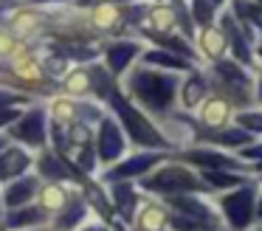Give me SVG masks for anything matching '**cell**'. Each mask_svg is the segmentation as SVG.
<instances>
[{
  "label": "cell",
  "mask_w": 262,
  "mask_h": 231,
  "mask_svg": "<svg viewBox=\"0 0 262 231\" xmlns=\"http://www.w3.org/2000/svg\"><path fill=\"white\" fill-rule=\"evenodd\" d=\"M130 93L141 101L147 110L164 113L169 110V104L175 101V90H178V76L172 73H158L149 68H136L127 79Z\"/></svg>",
  "instance_id": "1"
},
{
  "label": "cell",
  "mask_w": 262,
  "mask_h": 231,
  "mask_svg": "<svg viewBox=\"0 0 262 231\" xmlns=\"http://www.w3.org/2000/svg\"><path fill=\"white\" fill-rule=\"evenodd\" d=\"M110 101H113V110L119 113L121 124L127 127V133H130V138L136 141V144H141V146H166L164 135H161L158 130H155L152 124H149L147 118H144L141 113L130 104V101L121 99L119 90H113V93H110Z\"/></svg>",
  "instance_id": "2"
},
{
  "label": "cell",
  "mask_w": 262,
  "mask_h": 231,
  "mask_svg": "<svg viewBox=\"0 0 262 231\" xmlns=\"http://www.w3.org/2000/svg\"><path fill=\"white\" fill-rule=\"evenodd\" d=\"M254 192H256L254 183H245V186H237L231 195L220 197V208L234 231H245L251 225V220H254V214H256Z\"/></svg>",
  "instance_id": "3"
},
{
  "label": "cell",
  "mask_w": 262,
  "mask_h": 231,
  "mask_svg": "<svg viewBox=\"0 0 262 231\" xmlns=\"http://www.w3.org/2000/svg\"><path fill=\"white\" fill-rule=\"evenodd\" d=\"M144 189L161 192V195H183V192L200 189V180L183 166H164L161 172H155L152 178L144 180Z\"/></svg>",
  "instance_id": "4"
},
{
  "label": "cell",
  "mask_w": 262,
  "mask_h": 231,
  "mask_svg": "<svg viewBox=\"0 0 262 231\" xmlns=\"http://www.w3.org/2000/svg\"><path fill=\"white\" fill-rule=\"evenodd\" d=\"M124 133H121L119 121L113 116H102V124H99V135H96V152L102 163H113L116 158L124 155Z\"/></svg>",
  "instance_id": "5"
},
{
  "label": "cell",
  "mask_w": 262,
  "mask_h": 231,
  "mask_svg": "<svg viewBox=\"0 0 262 231\" xmlns=\"http://www.w3.org/2000/svg\"><path fill=\"white\" fill-rule=\"evenodd\" d=\"M12 135L20 144L42 146L46 144V110H42V107H34V110L23 113V116L12 124Z\"/></svg>",
  "instance_id": "6"
},
{
  "label": "cell",
  "mask_w": 262,
  "mask_h": 231,
  "mask_svg": "<svg viewBox=\"0 0 262 231\" xmlns=\"http://www.w3.org/2000/svg\"><path fill=\"white\" fill-rule=\"evenodd\" d=\"M161 161L158 152H138V155H130L124 161H119L113 169L107 172L110 180H124V178H136V175H144Z\"/></svg>",
  "instance_id": "7"
},
{
  "label": "cell",
  "mask_w": 262,
  "mask_h": 231,
  "mask_svg": "<svg viewBox=\"0 0 262 231\" xmlns=\"http://www.w3.org/2000/svg\"><path fill=\"white\" fill-rule=\"evenodd\" d=\"M31 155L23 150V146H6V150L0 152V180H17L29 172L31 166Z\"/></svg>",
  "instance_id": "8"
},
{
  "label": "cell",
  "mask_w": 262,
  "mask_h": 231,
  "mask_svg": "<svg viewBox=\"0 0 262 231\" xmlns=\"http://www.w3.org/2000/svg\"><path fill=\"white\" fill-rule=\"evenodd\" d=\"M40 192V178H17L12 180V183L6 186V195H3V203H6V208H20V206H29V200Z\"/></svg>",
  "instance_id": "9"
},
{
  "label": "cell",
  "mask_w": 262,
  "mask_h": 231,
  "mask_svg": "<svg viewBox=\"0 0 262 231\" xmlns=\"http://www.w3.org/2000/svg\"><path fill=\"white\" fill-rule=\"evenodd\" d=\"M169 206L175 208L178 214H183V217L200 220V223H209V225H214V223H217V217H214V212H211V208H209V203L198 200V197H186V195H172Z\"/></svg>",
  "instance_id": "10"
},
{
  "label": "cell",
  "mask_w": 262,
  "mask_h": 231,
  "mask_svg": "<svg viewBox=\"0 0 262 231\" xmlns=\"http://www.w3.org/2000/svg\"><path fill=\"white\" fill-rule=\"evenodd\" d=\"M138 51H141V45H138V43H113L107 48V54H104L110 73H116V76H119V73H124V68L138 56Z\"/></svg>",
  "instance_id": "11"
},
{
  "label": "cell",
  "mask_w": 262,
  "mask_h": 231,
  "mask_svg": "<svg viewBox=\"0 0 262 231\" xmlns=\"http://www.w3.org/2000/svg\"><path fill=\"white\" fill-rule=\"evenodd\" d=\"M6 225L9 228H34V225H42L48 220V212L42 206H20V208H9Z\"/></svg>",
  "instance_id": "12"
},
{
  "label": "cell",
  "mask_w": 262,
  "mask_h": 231,
  "mask_svg": "<svg viewBox=\"0 0 262 231\" xmlns=\"http://www.w3.org/2000/svg\"><path fill=\"white\" fill-rule=\"evenodd\" d=\"M110 192H113V203L121 212V217L133 220L136 206H138V195H136V189H133V183H127V180H113V183H110Z\"/></svg>",
  "instance_id": "13"
},
{
  "label": "cell",
  "mask_w": 262,
  "mask_h": 231,
  "mask_svg": "<svg viewBox=\"0 0 262 231\" xmlns=\"http://www.w3.org/2000/svg\"><path fill=\"white\" fill-rule=\"evenodd\" d=\"M37 169H40V175H42V178H48L51 183H62V180H68V178H74V175H76L71 166H65L62 158L51 155V152H42V158L37 161Z\"/></svg>",
  "instance_id": "14"
},
{
  "label": "cell",
  "mask_w": 262,
  "mask_h": 231,
  "mask_svg": "<svg viewBox=\"0 0 262 231\" xmlns=\"http://www.w3.org/2000/svg\"><path fill=\"white\" fill-rule=\"evenodd\" d=\"M228 39L226 34H223V28H214V26H206L203 31H200V48H203L206 56H211V59L220 62L223 51H226Z\"/></svg>",
  "instance_id": "15"
},
{
  "label": "cell",
  "mask_w": 262,
  "mask_h": 231,
  "mask_svg": "<svg viewBox=\"0 0 262 231\" xmlns=\"http://www.w3.org/2000/svg\"><path fill=\"white\" fill-rule=\"evenodd\" d=\"M85 214H88V206L82 200L68 203L65 208H59V217L54 220V228H57V231H71L74 225L82 223V217H85Z\"/></svg>",
  "instance_id": "16"
},
{
  "label": "cell",
  "mask_w": 262,
  "mask_h": 231,
  "mask_svg": "<svg viewBox=\"0 0 262 231\" xmlns=\"http://www.w3.org/2000/svg\"><path fill=\"white\" fill-rule=\"evenodd\" d=\"M144 62H149V65H161L166 68V71H189V59L181 54H169V51H147L144 54Z\"/></svg>",
  "instance_id": "17"
},
{
  "label": "cell",
  "mask_w": 262,
  "mask_h": 231,
  "mask_svg": "<svg viewBox=\"0 0 262 231\" xmlns=\"http://www.w3.org/2000/svg\"><path fill=\"white\" fill-rule=\"evenodd\" d=\"M206 93H209V85H206L203 76H189L186 82H183L181 88V101L183 107H198L200 101L206 99Z\"/></svg>",
  "instance_id": "18"
},
{
  "label": "cell",
  "mask_w": 262,
  "mask_h": 231,
  "mask_svg": "<svg viewBox=\"0 0 262 231\" xmlns=\"http://www.w3.org/2000/svg\"><path fill=\"white\" fill-rule=\"evenodd\" d=\"M189 163H200V166H209V169H234V158H226V155H217V152H206V150H192L186 152Z\"/></svg>",
  "instance_id": "19"
},
{
  "label": "cell",
  "mask_w": 262,
  "mask_h": 231,
  "mask_svg": "<svg viewBox=\"0 0 262 231\" xmlns=\"http://www.w3.org/2000/svg\"><path fill=\"white\" fill-rule=\"evenodd\" d=\"M226 26H223V34H226V39H231V45H234V56L237 59H243L245 65L251 62V51H248V39L243 37V34L237 31V23H234V17L231 14H226Z\"/></svg>",
  "instance_id": "20"
},
{
  "label": "cell",
  "mask_w": 262,
  "mask_h": 231,
  "mask_svg": "<svg viewBox=\"0 0 262 231\" xmlns=\"http://www.w3.org/2000/svg\"><path fill=\"white\" fill-rule=\"evenodd\" d=\"M40 197H42V208L46 212H59V208H65L71 203V192L62 183H48L40 192Z\"/></svg>",
  "instance_id": "21"
},
{
  "label": "cell",
  "mask_w": 262,
  "mask_h": 231,
  "mask_svg": "<svg viewBox=\"0 0 262 231\" xmlns=\"http://www.w3.org/2000/svg\"><path fill=\"white\" fill-rule=\"evenodd\" d=\"M200 118H203V124H209V127H220L228 118V101L220 99V96H211L203 104V110H200Z\"/></svg>",
  "instance_id": "22"
},
{
  "label": "cell",
  "mask_w": 262,
  "mask_h": 231,
  "mask_svg": "<svg viewBox=\"0 0 262 231\" xmlns=\"http://www.w3.org/2000/svg\"><path fill=\"white\" fill-rule=\"evenodd\" d=\"M166 225V212L161 206H147L138 214V228L144 231H164Z\"/></svg>",
  "instance_id": "23"
},
{
  "label": "cell",
  "mask_w": 262,
  "mask_h": 231,
  "mask_svg": "<svg viewBox=\"0 0 262 231\" xmlns=\"http://www.w3.org/2000/svg\"><path fill=\"white\" fill-rule=\"evenodd\" d=\"M234 14L262 31V6L259 3H254V0H234Z\"/></svg>",
  "instance_id": "24"
},
{
  "label": "cell",
  "mask_w": 262,
  "mask_h": 231,
  "mask_svg": "<svg viewBox=\"0 0 262 231\" xmlns=\"http://www.w3.org/2000/svg\"><path fill=\"white\" fill-rule=\"evenodd\" d=\"M217 76L223 79L226 85H234V88H243V85H248V76H245L243 71H239L234 62H217Z\"/></svg>",
  "instance_id": "25"
},
{
  "label": "cell",
  "mask_w": 262,
  "mask_h": 231,
  "mask_svg": "<svg viewBox=\"0 0 262 231\" xmlns=\"http://www.w3.org/2000/svg\"><path fill=\"white\" fill-rule=\"evenodd\" d=\"M203 178L209 180L211 186H217V189H237L239 183H243V178H237V175H231V172H226V169H206L203 172Z\"/></svg>",
  "instance_id": "26"
},
{
  "label": "cell",
  "mask_w": 262,
  "mask_h": 231,
  "mask_svg": "<svg viewBox=\"0 0 262 231\" xmlns=\"http://www.w3.org/2000/svg\"><path fill=\"white\" fill-rule=\"evenodd\" d=\"M211 141H214V144H223V146H243V144H248V141H251V133H245L243 127L223 130V133H217Z\"/></svg>",
  "instance_id": "27"
},
{
  "label": "cell",
  "mask_w": 262,
  "mask_h": 231,
  "mask_svg": "<svg viewBox=\"0 0 262 231\" xmlns=\"http://www.w3.org/2000/svg\"><path fill=\"white\" fill-rule=\"evenodd\" d=\"M149 20H152V26L158 31H169V28H175V9H169V6H155L149 11Z\"/></svg>",
  "instance_id": "28"
},
{
  "label": "cell",
  "mask_w": 262,
  "mask_h": 231,
  "mask_svg": "<svg viewBox=\"0 0 262 231\" xmlns=\"http://www.w3.org/2000/svg\"><path fill=\"white\" fill-rule=\"evenodd\" d=\"M214 9L217 6L211 3V0H192V17L198 26H211V20H214Z\"/></svg>",
  "instance_id": "29"
},
{
  "label": "cell",
  "mask_w": 262,
  "mask_h": 231,
  "mask_svg": "<svg viewBox=\"0 0 262 231\" xmlns=\"http://www.w3.org/2000/svg\"><path fill=\"white\" fill-rule=\"evenodd\" d=\"M91 88H93L91 68H88V71H74V76H68V82H65V90H68V93H76V96L88 93Z\"/></svg>",
  "instance_id": "30"
},
{
  "label": "cell",
  "mask_w": 262,
  "mask_h": 231,
  "mask_svg": "<svg viewBox=\"0 0 262 231\" xmlns=\"http://www.w3.org/2000/svg\"><path fill=\"white\" fill-rule=\"evenodd\" d=\"M237 124L245 133H262V110H245L237 116Z\"/></svg>",
  "instance_id": "31"
},
{
  "label": "cell",
  "mask_w": 262,
  "mask_h": 231,
  "mask_svg": "<svg viewBox=\"0 0 262 231\" xmlns=\"http://www.w3.org/2000/svg\"><path fill=\"white\" fill-rule=\"evenodd\" d=\"M172 228H175V231H214V225L200 223V220H192V217H183V214H178V217H172Z\"/></svg>",
  "instance_id": "32"
},
{
  "label": "cell",
  "mask_w": 262,
  "mask_h": 231,
  "mask_svg": "<svg viewBox=\"0 0 262 231\" xmlns=\"http://www.w3.org/2000/svg\"><path fill=\"white\" fill-rule=\"evenodd\" d=\"M23 113L17 107H0V127H6V124H14Z\"/></svg>",
  "instance_id": "33"
},
{
  "label": "cell",
  "mask_w": 262,
  "mask_h": 231,
  "mask_svg": "<svg viewBox=\"0 0 262 231\" xmlns=\"http://www.w3.org/2000/svg\"><path fill=\"white\" fill-rule=\"evenodd\" d=\"M239 155H243L245 161H262V144H251V146H245V150H239Z\"/></svg>",
  "instance_id": "34"
},
{
  "label": "cell",
  "mask_w": 262,
  "mask_h": 231,
  "mask_svg": "<svg viewBox=\"0 0 262 231\" xmlns=\"http://www.w3.org/2000/svg\"><path fill=\"white\" fill-rule=\"evenodd\" d=\"M20 101H23V96L9 93V90H0V107H14V104H20Z\"/></svg>",
  "instance_id": "35"
},
{
  "label": "cell",
  "mask_w": 262,
  "mask_h": 231,
  "mask_svg": "<svg viewBox=\"0 0 262 231\" xmlns=\"http://www.w3.org/2000/svg\"><path fill=\"white\" fill-rule=\"evenodd\" d=\"M12 37H3V34H0V54H9V51H12Z\"/></svg>",
  "instance_id": "36"
},
{
  "label": "cell",
  "mask_w": 262,
  "mask_h": 231,
  "mask_svg": "<svg viewBox=\"0 0 262 231\" xmlns=\"http://www.w3.org/2000/svg\"><path fill=\"white\" fill-rule=\"evenodd\" d=\"M82 231H107V228H104L102 223H93V225H85V228H82Z\"/></svg>",
  "instance_id": "37"
},
{
  "label": "cell",
  "mask_w": 262,
  "mask_h": 231,
  "mask_svg": "<svg viewBox=\"0 0 262 231\" xmlns=\"http://www.w3.org/2000/svg\"><path fill=\"white\" fill-rule=\"evenodd\" d=\"M6 150V138H3V135H0V152Z\"/></svg>",
  "instance_id": "38"
},
{
  "label": "cell",
  "mask_w": 262,
  "mask_h": 231,
  "mask_svg": "<svg viewBox=\"0 0 262 231\" xmlns=\"http://www.w3.org/2000/svg\"><path fill=\"white\" fill-rule=\"evenodd\" d=\"M256 214L262 217V197H259V203H256Z\"/></svg>",
  "instance_id": "39"
},
{
  "label": "cell",
  "mask_w": 262,
  "mask_h": 231,
  "mask_svg": "<svg viewBox=\"0 0 262 231\" xmlns=\"http://www.w3.org/2000/svg\"><path fill=\"white\" fill-rule=\"evenodd\" d=\"M0 214H3V195H0Z\"/></svg>",
  "instance_id": "40"
},
{
  "label": "cell",
  "mask_w": 262,
  "mask_h": 231,
  "mask_svg": "<svg viewBox=\"0 0 262 231\" xmlns=\"http://www.w3.org/2000/svg\"><path fill=\"white\" fill-rule=\"evenodd\" d=\"M259 99H262V76H259Z\"/></svg>",
  "instance_id": "41"
},
{
  "label": "cell",
  "mask_w": 262,
  "mask_h": 231,
  "mask_svg": "<svg viewBox=\"0 0 262 231\" xmlns=\"http://www.w3.org/2000/svg\"><path fill=\"white\" fill-rule=\"evenodd\" d=\"M211 3H214V6H220V3H223V0H211Z\"/></svg>",
  "instance_id": "42"
},
{
  "label": "cell",
  "mask_w": 262,
  "mask_h": 231,
  "mask_svg": "<svg viewBox=\"0 0 262 231\" xmlns=\"http://www.w3.org/2000/svg\"><path fill=\"white\" fill-rule=\"evenodd\" d=\"M256 3H259V6H262V0H256Z\"/></svg>",
  "instance_id": "43"
},
{
  "label": "cell",
  "mask_w": 262,
  "mask_h": 231,
  "mask_svg": "<svg viewBox=\"0 0 262 231\" xmlns=\"http://www.w3.org/2000/svg\"><path fill=\"white\" fill-rule=\"evenodd\" d=\"M42 3H46V0H42ZM54 3H57V0H54Z\"/></svg>",
  "instance_id": "44"
},
{
  "label": "cell",
  "mask_w": 262,
  "mask_h": 231,
  "mask_svg": "<svg viewBox=\"0 0 262 231\" xmlns=\"http://www.w3.org/2000/svg\"><path fill=\"white\" fill-rule=\"evenodd\" d=\"M0 231H3V228H0Z\"/></svg>",
  "instance_id": "45"
}]
</instances>
